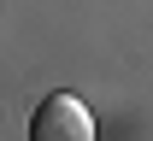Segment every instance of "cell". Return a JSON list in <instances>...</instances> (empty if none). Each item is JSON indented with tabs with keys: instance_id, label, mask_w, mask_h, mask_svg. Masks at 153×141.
<instances>
[{
	"instance_id": "obj_1",
	"label": "cell",
	"mask_w": 153,
	"mask_h": 141,
	"mask_svg": "<svg viewBox=\"0 0 153 141\" xmlns=\"http://www.w3.org/2000/svg\"><path fill=\"white\" fill-rule=\"evenodd\" d=\"M30 141H100V129L76 94H47L30 118Z\"/></svg>"
}]
</instances>
